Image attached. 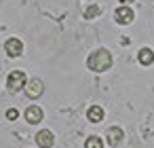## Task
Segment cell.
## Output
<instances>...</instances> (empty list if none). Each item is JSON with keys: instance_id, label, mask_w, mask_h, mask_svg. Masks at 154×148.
Listing matches in <instances>:
<instances>
[{"instance_id": "obj_11", "label": "cell", "mask_w": 154, "mask_h": 148, "mask_svg": "<svg viewBox=\"0 0 154 148\" xmlns=\"http://www.w3.org/2000/svg\"><path fill=\"white\" fill-rule=\"evenodd\" d=\"M85 148H103V140L97 135H89L85 142Z\"/></svg>"}, {"instance_id": "obj_1", "label": "cell", "mask_w": 154, "mask_h": 148, "mask_svg": "<svg viewBox=\"0 0 154 148\" xmlns=\"http://www.w3.org/2000/svg\"><path fill=\"white\" fill-rule=\"evenodd\" d=\"M112 64H114V59H112V53H110L108 49H97V51H93V53L89 55V59H87V66H89V70H93V72H106V70L112 68Z\"/></svg>"}, {"instance_id": "obj_3", "label": "cell", "mask_w": 154, "mask_h": 148, "mask_svg": "<svg viewBox=\"0 0 154 148\" xmlns=\"http://www.w3.org/2000/svg\"><path fill=\"white\" fill-rule=\"evenodd\" d=\"M133 11L129 9V7H118L116 11H114V19H116V24H120V26H129L131 21H133Z\"/></svg>"}, {"instance_id": "obj_5", "label": "cell", "mask_w": 154, "mask_h": 148, "mask_svg": "<svg viewBox=\"0 0 154 148\" xmlns=\"http://www.w3.org/2000/svg\"><path fill=\"white\" fill-rule=\"evenodd\" d=\"M36 144H38L40 148H51V146L55 144V135H53L49 129H42V131L36 133Z\"/></svg>"}, {"instance_id": "obj_8", "label": "cell", "mask_w": 154, "mask_h": 148, "mask_svg": "<svg viewBox=\"0 0 154 148\" xmlns=\"http://www.w3.org/2000/svg\"><path fill=\"white\" fill-rule=\"evenodd\" d=\"M137 61H139L141 66H152V64H154V51L148 49V47L139 49V53H137Z\"/></svg>"}, {"instance_id": "obj_12", "label": "cell", "mask_w": 154, "mask_h": 148, "mask_svg": "<svg viewBox=\"0 0 154 148\" xmlns=\"http://www.w3.org/2000/svg\"><path fill=\"white\" fill-rule=\"evenodd\" d=\"M99 13H101V9H99L97 5H91V7L85 11V17H87V19H93V17H97Z\"/></svg>"}, {"instance_id": "obj_9", "label": "cell", "mask_w": 154, "mask_h": 148, "mask_svg": "<svg viewBox=\"0 0 154 148\" xmlns=\"http://www.w3.org/2000/svg\"><path fill=\"white\" fill-rule=\"evenodd\" d=\"M103 116H106V112H103L101 106H91V108L87 110V118H89L91 123H101Z\"/></svg>"}, {"instance_id": "obj_6", "label": "cell", "mask_w": 154, "mask_h": 148, "mask_svg": "<svg viewBox=\"0 0 154 148\" xmlns=\"http://www.w3.org/2000/svg\"><path fill=\"white\" fill-rule=\"evenodd\" d=\"M42 116H45V112H42V108H40V106H30V108H26V121H28L30 125L40 123V121H42Z\"/></svg>"}, {"instance_id": "obj_10", "label": "cell", "mask_w": 154, "mask_h": 148, "mask_svg": "<svg viewBox=\"0 0 154 148\" xmlns=\"http://www.w3.org/2000/svg\"><path fill=\"white\" fill-rule=\"evenodd\" d=\"M122 129L120 127H110L108 129V144H112V146H116V144H120L122 142Z\"/></svg>"}, {"instance_id": "obj_13", "label": "cell", "mask_w": 154, "mask_h": 148, "mask_svg": "<svg viewBox=\"0 0 154 148\" xmlns=\"http://www.w3.org/2000/svg\"><path fill=\"white\" fill-rule=\"evenodd\" d=\"M17 116H19V112H17L15 108H11V110H7V118H9V121H15Z\"/></svg>"}, {"instance_id": "obj_4", "label": "cell", "mask_w": 154, "mask_h": 148, "mask_svg": "<svg viewBox=\"0 0 154 148\" xmlns=\"http://www.w3.org/2000/svg\"><path fill=\"white\" fill-rule=\"evenodd\" d=\"M5 51H7L9 57H19L23 53V43L19 38H9L7 45H5Z\"/></svg>"}, {"instance_id": "obj_7", "label": "cell", "mask_w": 154, "mask_h": 148, "mask_svg": "<svg viewBox=\"0 0 154 148\" xmlns=\"http://www.w3.org/2000/svg\"><path fill=\"white\" fill-rule=\"evenodd\" d=\"M42 91H45V83H42L40 78H32V80L28 83V95H30V97H40Z\"/></svg>"}, {"instance_id": "obj_2", "label": "cell", "mask_w": 154, "mask_h": 148, "mask_svg": "<svg viewBox=\"0 0 154 148\" xmlns=\"http://www.w3.org/2000/svg\"><path fill=\"white\" fill-rule=\"evenodd\" d=\"M26 85H28V78H26V72H21V70H13V72L9 74V78H7V89H9L11 93L21 91Z\"/></svg>"}]
</instances>
